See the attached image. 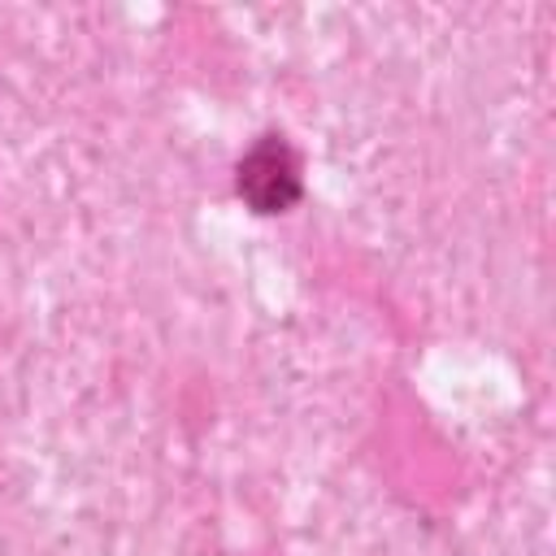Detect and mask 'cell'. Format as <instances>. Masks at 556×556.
Returning <instances> with one entry per match:
<instances>
[{
	"label": "cell",
	"mask_w": 556,
	"mask_h": 556,
	"mask_svg": "<svg viewBox=\"0 0 556 556\" xmlns=\"http://www.w3.org/2000/svg\"><path fill=\"white\" fill-rule=\"evenodd\" d=\"M239 195L256 213H282L300 200V156L282 135L256 139V148L239 161Z\"/></svg>",
	"instance_id": "cell-1"
}]
</instances>
